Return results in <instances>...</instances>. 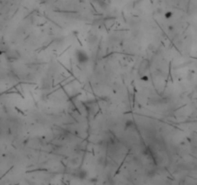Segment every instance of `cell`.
<instances>
[{
  "instance_id": "cell-1",
  "label": "cell",
  "mask_w": 197,
  "mask_h": 185,
  "mask_svg": "<svg viewBox=\"0 0 197 185\" xmlns=\"http://www.w3.org/2000/svg\"><path fill=\"white\" fill-rule=\"evenodd\" d=\"M75 58H77V62L79 63H87L89 60V57L87 55V53L83 50H77L75 52Z\"/></svg>"
},
{
  "instance_id": "cell-2",
  "label": "cell",
  "mask_w": 197,
  "mask_h": 185,
  "mask_svg": "<svg viewBox=\"0 0 197 185\" xmlns=\"http://www.w3.org/2000/svg\"><path fill=\"white\" fill-rule=\"evenodd\" d=\"M114 22H115V19H114L111 20V22L109 21V19H106V21H104V25H106V27L107 29H110V28H111V27L114 25Z\"/></svg>"
}]
</instances>
